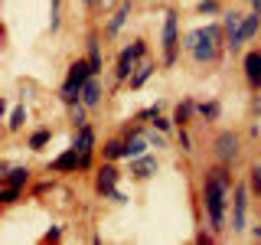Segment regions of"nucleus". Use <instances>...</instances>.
<instances>
[{
  "label": "nucleus",
  "instance_id": "f257e3e1",
  "mask_svg": "<svg viewBox=\"0 0 261 245\" xmlns=\"http://www.w3.org/2000/svg\"><path fill=\"white\" fill-rule=\"evenodd\" d=\"M228 193H232V170H228V163H219V167L206 170V180H202V206H206L212 232H222L225 229Z\"/></svg>",
  "mask_w": 261,
  "mask_h": 245
},
{
  "label": "nucleus",
  "instance_id": "f03ea898",
  "mask_svg": "<svg viewBox=\"0 0 261 245\" xmlns=\"http://www.w3.org/2000/svg\"><path fill=\"white\" fill-rule=\"evenodd\" d=\"M92 76H95V69H92V62H88V56H85V59H75V62L69 65V76H65L62 88H59V98H62L65 105L82 102V85H85Z\"/></svg>",
  "mask_w": 261,
  "mask_h": 245
},
{
  "label": "nucleus",
  "instance_id": "7ed1b4c3",
  "mask_svg": "<svg viewBox=\"0 0 261 245\" xmlns=\"http://www.w3.org/2000/svg\"><path fill=\"white\" fill-rule=\"evenodd\" d=\"M202 30V36H199V43L193 46V59L199 62V65H206V62H216V56H219V43H222V27H199Z\"/></svg>",
  "mask_w": 261,
  "mask_h": 245
},
{
  "label": "nucleus",
  "instance_id": "20e7f679",
  "mask_svg": "<svg viewBox=\"0 0 261 245\" xmlns=\"http://www.w3.org/2000/svg\"><path fill=\"white\" fill-rule=\"evenodd\" d=\"M176 43H179V13L167 10L163 13V65L176 62Z\"/></svg>",
  "mask_w": 261,
  "mask_h": 245
},
{
  "label": "nucleus",
  "instance_id": "39448f33",
  "mask_svg": "<svg viewBox=\"0 0 261 245\" xmlns=\"http://www.w3.org/2000/svg\"><path fill=\"white\" fill-rule=\"evenodd\" d=\"M72 147H75L79 157H82L79 170H88V167H92V151H95V131L88 128V125L75 128V141H72Z\"/></svg>",
  "mask_w": 261,
  "mask_h": 245
},
{
  "label": "nucleus",
  "instance_id": "423d86ee",
  "mask_svg": "<svg viewBox=\"0 0 261 245\" xmlns=\"http://www.w3.org/2000/svg\"><path fill=\"white\" fill-rule=\"evenodd\" d=\"M242 20L245 16H239L235 10H228V13H222V30H225V46L232 49V53H239L242 49Z\"/></svg>",
  "mask_w": 261,
  "mask_h": 245
},
{
  "label": "nucleus",
  "instance_id": "0eeeda50",
  "mask_svg": "<svg viewBox=\"0 0 261 245\" xmlns=\"http://www.w3.org/2000/svg\"><path fill=\"white\" fill-rule=\"evenodd\" d=\"M239 137L232 134V131H222V134L216 137V160L219 163H235L239 160Z\"/></svg>",
  "mask_w": 261,
  "mask_h": 245
},
{
  "label": "nucleus",
  "instance_id": "6e6552de",
  "mask_svg": "<svg viewBox=\"0 0 261 245\" xmlns=\"http://www.w3.org/2000/svg\"><path fill=\"white\" fill-rule=\"evenodd\" d=\"M118 180H121L118 167L108 160L101 170H98V177H95V190H98V196H111L114 190H118Z\"/></svg>",
  "mask_w": 261,
  "mask_h": 245
},
{
  "label": "nucleus",
  "instance_id": "1a4fd4ad",
  "mask_svg": "<svg viewBox=\"0 0 261 245\" xmlns=\"http://www.w3.org/2000/svg\"><path fill=\"white\" fill-rule=\"evenodd\" d=\"M245 212H248V190L235 186V200H232V232L245 229Z\"/></svg>",
  "mask_w": 261,
  "mask_h": 245
},
{
  "label": "nucleus",
  "instance_id": "9d476101",
  "mask_svg": "<svg viewBox=\"0 0 261 245\" xmlns=\"http://www.w3.org/2000/svg\"><path fill=\"white\" fill-rule=\"evenodd\" d=\"M242 65H245V82L258 92V88H261V49H251V53L245 56Z\"/></svg>",
  "mask_w": 261,
  "mask_h": 245
},
{
  "label": "nucleus",
  "instance_id": "9b49d317",
  "mask_svg": "<svg viewBox=\"0 0 261 245\" xmlns=\"http://www.w3.org/2000/svg\"><path fill=\"white\" fill-rule=\"evenodd\" d=\"M82 105H85L88 111L101 105V79H98V76H92L85 85H82Z\"/></svg>",
  "mask_w": 261,
  "mask_h": 245
},
{
  "label": "nucleus",
  "instance_id": "f8f14e48",
  "mask_svg": "<svg viewBox=\"0 0 261 245\" xmlns=\"http://www.w3.org/2000/svg\"><path fill=\"white\" fill-rule=\"evenodd\" d=\"M130 174H134L137 180H150L153 174H157V160H153L150 154H141V157L130 160Z\"/></svg>",
  "mask_w": 261,
  "mask_h": 245
},
{
  "label": "nucleus",
  "instance_id": "ddd939ff",
  "mask_svg": "<svg viewBox=\"0 0 261 245\" xmlns=\"http://www.w3.org/2000/svg\"><path fill=\"white\" fill-rule=\"evenodd\" d=\"M127 16H130V0H121L118 10H114V13H111V20H108V33H111V36H118V33L124 30Z\"/></svg>",
  "mask_w": 261,
  "mask_h": 245
},
{
  "label": "nucleus",
  "instance_id": "4468645a",
  "mask_svg": "<svg viewBox=\"0 0 261 245\" xmlns=\"http://www.w3.org/2000/svg\"><path fill=\"white\" fill-rule=\"evenodd\" d=\"M134 69H137V59H134V56H127L124 49H121V56H118V65H114V79H118V82H130V76H134Z\"/></svg>",
  "mask_w": 261,
  "mask_h": 245
},
{
  "label": "nucleus",
  "instance_id": "2eb2a0df",
  "mask_svg": "<svg viewBox=\"0 0 261 245\" xmlns=\"http://www.w3.org/2000/svg\"><path fill=\"white\" fill-rule=\"evenodd\" d=\"M30 183V170L27 167H7L4 163V186H27Z\"/></svg>",
  "mask_w": 261,
  "mask_h": 245
},
{
  "label": "nucleus",
  "instance_id": "dca6fc26",
  "mask_svg": "<svg viewBox=\"0 0 261 245\" xmlns=\"http://www.w3.org/2000/svg\"><path fill=\"white\" fill-rule=\"evenodd\" d=\"M147 147H150V141H147L144 134L124 137V160H134V157H141V154H147Z\"/></svg>",
  "mask_w": 261,
  "mask_h": 245
},
{
  "label": "nucleus",
  "instance_id": "f3484780",
  "mask_svg": "<svg viewBox=\"0 0 261 245\" xmlns=\"http://www.w3.org/2000/svg\"><path fill=\"white\" fill-rule=\"evenodd\" d=\"M79 163H82L79 151H75V147H69L65 154H59V157L53 160V170H59V174H62V170H79Z\"/></svg>",
  "mask_w": 261,
  "mask_h": 245
},
{
  "label": "nucleus",
  "instance_id": "a211bd4d",
  "mask_svg": "<svg viewBox=\"0 0 261 245\" xmlns=\"http://www.w3.org/2000/svg\"><path fill=\"white\" fill-rule=\"evenodd\" d=\"M153 69H157L153 62H144V59H141V62H137V69H134V76H130V88H141L144 82L153 76Z\"/></svg>",
  "mask_w": 261,
  "mask_h": 245
},
{
  "label": "nucleus",
  "instance_id": "6ab92c4d",
  "mask_svg": "<svg viewBox=\"0 0 261 245\" xmlns=\"http://www.w3.org/2000/svg\"><path fill=\"white\" fill-rule=\"evenodd\" d=\"M88 62H92V69H95V76L101 72V43H98V33H92L88 36Z\"/></svg>",
  "mask_w": 261,
  "mask_h": 245
},
{
  "label": "nucleus",
  "instance_id": "aec40b11",
  "mask_svg": "<svg viewBox=\"0 0 261 245\" xmlns=\"http://www.w3.org/2000/svg\"><path fill=\"white\" fill-rule=\"evenodd\" d=\"M258 30H261V13H258V10H251V13L242 20V39H251Z\"/></svg>",
  "mask_w": 261,
  "mask_h": 245
},
{
  "label": "nucleus",
  "instance_id": "412c9836",
  "mask_svg": "<svg viewBox=\"0 0 261 245\" xmlns=\"http://www.w3.org/2000/svg\"><path fill=\"white\" fill-rule=\"evenodd\" d=\"M193 114H196V102H190V98H186V102H179V105H176V111H173V121H176L179 128H183L186 121L193 118Z\"/></svg>",
  "mask_w": 261,
  "mask_h": 245
},
{
  "label": "nucleus",
  "instance_id": "4be33fe9",
  "mask_svg": "<svg viewBox=\"0 0 261 245\" xmlns=\"http://www.w3.org/2000/svg\"><path fill=\"white\" fill-rule=\"evenodd\" d=\"M49 141H53V131H49V128L33 131V134H30V151H43Z\"/></svg>",
  "mask_w": 261,
  "mask_h": 245
},
{
  "label": "nucleus",
  "instance_id": "5701e85b",
  "mask_svg": "<svg viewBox=\"0 0 261 245\" xmlns=\"http://www.w3.org/2000/svg\"><path fill=\"white\" fill-rule=\"evenodd\" d=\"M219 111H222V105H219V102H202V105H196V114H199V118H206V121H216Z\"/></svg>",
  "mask_w": 261,
  "mask_h": 245
},
{
  "label": "nucleus",
  "instance_id": "b1692460",
  "mask_svg": "<svg viewBox=\"0 0 261 245\" xmlns=\"http://www.w3.org/2000/svg\"><path fill=\"white\" fill-rule=\"evenodd\" d=\"M101 154H105V160H121L124 157V141H108L101 147Z\"/></svg>",
  "mask_w": 261,
  "mask_h": 245
},
{
  "label": "nucleus",
  "instance_id": "393cba45",
  "mask_svg": "<svg viewBox=\"0 0 261 245\" xmlns=\"http://www.w3.org/2000/svg\"><path fill=\"white\" fill-rule=\"evenodd\" d=\"M85 105H82V102H75V105H69V114H72V125H75V128H82V125H88V121H85Z\"/></svg>",
  "mask_w": 261,
  "mask_h": 245
},
{
  "label": "nucleus",
  "instance_id": "a878e982",
  "mask_svg": "<svg viewBox=\"0 0 261 245\" xmlns=\"http://www.w3.org/2000/svg\"><path fill=\"white\" fill-rule=\"evenodd\" d=\"M23 121H27V108H13V114H10V121H7V131H20L23 128Z\"/></svg>",
  "mask_w": 261,
  "mask_h": 245
},
{
  "label": "nucleus",
  "instance_id": "bb28decb",
  "mask_svg": "<svg viewBox=\"0 0 261 245\" xmlns=\"http://www.w3.org/2000/svg\"><path fill=\"white\" fill-rule=\"evenodd\" d=\"M16 196H20V186H4V193H0V203H4V206H13Z\"/></svg>",
  "mask_w": 261,
  "mask_h": 245
},
{
  "label": "nucleus",
  "instance_id": "cd10ccee",
  "mask_svg": "<svg viewBox=\"0 0 261 245\" xmlns=\"http://www.w3.org/2000/svg\"><path fill=\"white\" fill-rule=\"evenodd\" d=\"M144 137L150 141V147H167V141H163V131H144Z\"/></svg>",
  "mask_w": 261,
  "mask_h": 245
},
{
  "label": "nucleus",
  "instance_id": "c85d7f7f",
  "mask_svg": "<svg viewBox=\"0 0 261 245\" xmlns=\"http://www.w3.org/2000/svg\"><path fill=\"white\" fill-rule=\"evenodd\" d=\"M199 36H202V30H190V33L183 36V49H190V53H193V46L199 43Z\"/></svg>",
  "mask_w": 261,
  "mask_h": 245
},
{
  "label": "nucleus",
  "instance_id": "c756f323",
  "mask_svg": "<svg viewBox=\"0 0 261 245\" xmlns=\"http://www.w3.org/2000/svg\"><path fill=\"white\" fill-rule=\"evenodd\" d=\"M251 190L261 196V160L255 163V167H251Z\"/></svg>",
  "mask_w": 261,
  "mask_h": 245
},
{
  "label": "nucleus",
  "instance_id": "7c9ffc66",
  "mask_svg": "<svg viewBox=\"0 0 261 245\" xmlns=\"http://www.w3.org/2000/svg\"><path fill=\"white\" fill-rule=\"evenodd\" d=\"M153 128L163 131V134H170V131H173V118H160L157 114V118H153Z\"/></svg>",
  "mask_w": 261,
  "mask_h": 245
},
{
  "label": "nucleus",
  "instance_id": "2f4dec72",
  "mask_svg": "<svg viewBox=\"0 0 261 245\" xmlns=\"http://www.w3.org/2000/svg\"><path fill=\"white\" fill-rule=\"evenodd\" d=\"M160 114V105H153V108H144L141 114H137V121H153Z\"/></svg>",
  "mask_w": 261,
  "mask_h": 245
},
{
  "label": "nucleus",
  "instance_id": "473e14b6",
  "mask_svg": "<svg viewBox=\"0 0 261 245\" xmlns=\"http://www.w3.org/2000/svg\"><path fill=\"white\" fill-rule=\"evenodd\" d=\"M199 13L202 16H206V13H219V4H216V0H202V4H199Z\"/></svg>",
  "mask_w": 261,
  "mask_h": 245
},
{
  "label": "nucleus",
  "instance_id": "72a5a7b5",
  "mask_svg": "<svg viewBox=\"0 0 261 245\" xmlns=\"http://www.w3.org/2000/svg\"><path fill=\"white\" fill-rule=\"evenodd\" d=\"M179 147H183V151H186V154H190V151H193V137H190V134H186V131H179Z\"/></svg>",
  "mask_w": 261,
  "mask_h": 245
},
{
  "label": "nucleus",
  "instance_id": "f704fd0d",
  "mask_svg": "<svg viewBox=\"0 0 261 245\" xmlns=\"http://www.w3.org/2000/svg\"><path fill=\"white\" fill-rule=\"evenodd\" d=\"M59 239H62V226H53L46 232V242H59Z\"/></svg>",
  "mask_w": 261,
  "mask_h": 245
},
{
  "label": "nucleus",
  "instance_id": "c9c22d12",
  "mask_svg": "<svg viewBox=\"0 0 261 245\" xmlns=\"http://www.w3.org/2000/svg\"><path fill=\"white\" fill-rule=\"evenodd\" d=\"M248 4H251V10H258V13H261V0H248Z\"/></svg>",
  "mask_w": 261,
  "mask_h": 245
},
{
  "label": "nucleus",
  "instance_id": "e433bc0d",
  "mask_svg": "<svg viewBox=\"0 0 261 245\" xmlns=\"http://www.w3.org/2000/svg\"><path fill=\"white\" fill-rule=\"evenodd\" d=\"M251 235H255V239L261 242V226H255V232H251Z\"/></svg>",
  "mask_w": 261,
  "mask_h": 245
},
{
  "label": "nucleus",
  "instance_id": "4c0bfd02",
  "mask_svg": "<svg viewBox=\"0 0 261 245\" xmlns=\"http://www.w3.org/2000/svg\"><path fill=\"white\" fill-rule=\"evenodd\" d=\"M85 4H95V0H85Z\"/></svg>",
  "mask_w": 261,
  "mask_h": 245
}]
</instances>
